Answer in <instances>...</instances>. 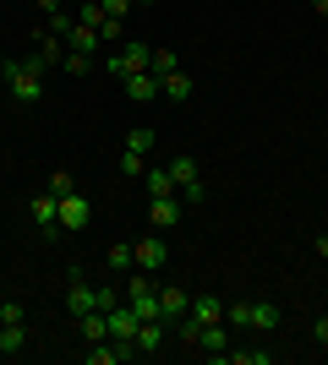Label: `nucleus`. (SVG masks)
Listing matches in <instances>:
<instances>
[{
  "instance_id": "a211bd4d",
  "label": "nucleus",
  "mask_w": 328,
  "mask_h": 365,
  "mask_svg": "<svg viewBox=\"0 0 328 365\" xmlns=\"http://www.w3.org/2000/svg\"><path fill=\"white\" fill-rule=\"evenodd\" d=\"M192 317L203 322V327H208V322H224V300H214V294H197V300H192Z\"/></svg>"
},
{
  "instance_id": "0eeeda50",
  "label": "nucleus",
  "mask_w": 328,
  "mask_h": 365,
  "mask_svg": "<svg viewBox=\"0 0 328 365\" xmlns=\"http://www.w3.org/2000/svg\"><path fill=\"white\" fill-rule=\"evenodd\" d=\"M121 88H126L131 104H154L159 98V76L154 71H131V76H121Z\"/></svg>"
},
{
  "instance_id": "473e14b6",
  "label": "nucleus",
  "mask_w": 328,
  "mask_h": 365,
  "mask_svg": "<svg viewBox=\"0 0 328 365\" xmlns=\"http://www.w3.org/2000/svg\"><path fill=\"white\" fill-rule=\"evenodd\" d=\"M317 257H328V229H323V235H317Z\"/></svg>"
},
{
  "instance_id": "c756f323",
  "label": "nucleus",
  "mask_w": 328,
  "mask_h": 365,
  "mask_svg": "<svg viewBox=\"0 0 328 365\" xmlns=\"http://www.w3.org/2000/svg\"><path fill=\"white\" fill-rule=\"evenodd\" d=\"M49 33H61V38L71 33V16H66V6H61V11H49Z\"/></svg>"
},
{
  "instance_id": "393cba45",
  "label": "nucleus",
  "mask_w": 328,
  "mask_h": 365,
  "mask_svg": "<svg viewBox=\"0 0 328 365\" xmlns=\"http://www.w3.org/2000/svg\"><path fill=\"white\" fill-rule=\"evenodd\" d=\"M121 175H148V153H137V148H121Z\"/></svg>"
},
{
  "instance_id": "72a5a7b5",
  "label": "nucleus",
  "mask_w": 328,
  "mask_h": 365,
  "mask_svg": "<svg viewBox=\"0 0 328 365\" xmlns=\"http://www.w3.org/2000/svg\"><path fill=\"white\" fill-rule=\"evenodd\" d=\"M312 11H317V16H323V22H328V0H312Z\"/></svg>"
},
{
  "instance_id": "cd10ccee",
  "label": "nucleus",
  "mask_w": 328,
  "mask_h": 365,
  "mask_svg": "<svg viewBox=\"0 0 328 365\" xmlns=\"http://www.w3.org/2000/svg\"><path fill=\"white\" fill-rule=\"evenodd\" d=\"M99 6H104V16H115V22H126V11H131L137 0H99Z\"/></svg>"
},
{
  "instance_id": "c85d7f7f",
  "label": "nucleus",
  "mask_w": 328,
  "mask_h": 365,
  "mask_svg": "<svg viewBox=\"0 0 328 365\" xmlns=\"http://www.w3.org/2000/svg\"><path fill=\"white\" fill-rule=\"evenodd\" d=\"M44 191H55V197H66V191H71V175H66V169H55V175H49V180H44Z\"/></svg>"
},
{
  "instance_id": "f8f14e48",
  "label": "nucleus",
  "mask_w": 328,
  "mask_h": 365,
  "mask_svg": "<svg viewBox=\"0 0 328 365\" xmlns=\"http://www.w3.org/2000/svg\"><path fill=\"white\" fill-rule=\"evenodd\" d=\"M22 349H28V322H0V354L11 360Z\"/></svg>"
},
{
  "instance_id": "c9c22d12",
  "label": "nucleus",
  "mask_w": 328,
  "mask_h": 365,
  "mask_svg": "<svg viewBox=\"0 0 328 365\" xmlns=\"http://www.w3.org/2000/svg\"><path fill=\"white\" fill-rule=\"evenodd\" d=\"M137 6H148V0H137Z\"/></svg>"
},
{
  "instance_id": "dca6fc26",
  "label": "nucleus",
  "mask_w": 328,
  "mask_h": 365,
  "mask_svg": "<svg viewBox=\"0 0 328 365\" xmlns=\"http://www.w3.org/2000/svg\"><path fill=\"white\" fill-rule=\"evenodd\" d=\"M82 322V344H104L109 338V317L104 311H88V317H77Z\"/></svg>"
},
{
  "instance_id": "f3484780",
  "label": "nucleus",
  "mask_w": 328,
  "mask_h": 365,
  "mask_svg": "<svg viewBox=\"0 0 328 365\" xmlns=\"http://www.w3.org/2000/svg\"><path fill=\"white\" fill-rule=\"evenodd\" d=\"M170 175H175V191H187V185H197V158H192V153L170 158Z\"/></svg>"
},
{
  "instance_id": "6e6552de",
  "label": "nucleus",
  "mask_w": 328,
  "mask_h": 365,
  "mask_svg": "<svg viewBox=\"0 0 328 365\" xmlns=\"http://www.w3.org/2000/svg\"><path fill=\"white\" fill-rule=\"evenodd\" d=\"M66 305H71V317H88V311H99V289L71 273V284H66Z\"/></svg>"
},
{
  "instance_id": "7ed1b4c3",
  "label": "nucleus",
  "mask_w": 328,
  "mask_h": 365,
  "mask_svg": "<svg viewBox=\"0 0 328 365\" xmlns=\"http://www.w3.org/2000/svg\"><path fill=\"white\" fill-rule=\"evenodd\" d=\"M88 224H94V202L82 191H66L61 197V229H88Z\"/></svg>"
},
{
  "instance_id": "4468645a",
  "label": "nucleus",
  "mask_w": 328,
  "mask_h": 365,
  "mask_svg": "<svg viewBox=\"0 0 328 365\" xmlns=\"http://www.w3.org/2000/svg\"><path fill=\"white\" fill-rule=\"evenodd\" d=\"M104 317H109V338H126V344L137 338V311H131V305H115Z\"/></svg>"
},
{
  "instance_id": "bb28decb",
  "label": "nucleus",
  "mask_w": 328,
  "mask_h": 365,
  "mask_svg": "<svg viewBox=\"0 0 328 365\" xmlns=\"http://www.w3.org/2000/svg\"><path fill=\"white\" fill-rule=\"evenodd\" d=\"M66 71H71V76H88V71H94V61H88V55H82V49H71V55H66Z\"/></svg>"
},
{
  "instance_id": "b1692460",
  "label": "nucleus",
  "mask_w": 328,
  "mask_h": 365,
  "mask_svg": "<svg viewBox=\"0 0 328 365\" xmlns=\"http://www.w3.org/2000/svg\"><path fill=\"white\" fill-rule=\"evenodd\" d=\"M148 71H154L159 82H164L170 71H181V61H175V49H154V61H148Z\"/></svg>"
},
{
  "instance_id": "f03ea898",
  "label": "nucleus",
  "mask_w": 328,
  "mask_h": 365,
  "mask_svg": "<svg viewBox=\"0 0 328 365\" xmlns=\"http://www.w3.org/2000/svg\"><path fill=\"white\" fill-rule=\"evenodd\" d=\"M33 224L44 229V240H55V229H61V197L55 191H33Z\"/></svg>"
},
{
  "instance_id": "7c9ffc66",
  "label": "nucleus",
  "mask_w": 328,
  "mask_h": 365,
  "mask_svg": "<svg viewBox=\"0 0 328 365\" xmlns=\"http://www.w3.org/2000/svg\"><path fill=\"white\" fill-rule=\"evenodd\" d=\"M99 38H104V44H115V38H121V22H115V16H104V28H99Z\"/></svg>"
},
{
  "instance_id": "9d476101",
  "label": "nucleus",
  "mask_w": 328,
  "mask_h": 365,
  "mask_svg": "<svg viewBox=\"0 0 328 365\" xmlns=\"http://www.w3.org/2000/svg\"><path fill=\"white\" fill-rule=\"evenodd\" d=\"M197 349H203L208 360H219V354L230 349V322H208V327H203V338H197Z\"/></svg>"
},
{
  "instance_id": "20e7f679",
  "label": "nucleus",
  "mask_w": 328,
  "mask_h": 365,
  "mask_svg": "<svg viewBox=\"0 0 328 365\" xmlns=\"http://www.w3.org/2000/svg\"><path fill=\"white\" fill-rule=\"evenodd\" d=\"M131 257H137V273H164L170 251H164V240H159V235H148V240L131 245Z\"/></svg>"
},
{
  "instance_id": "9b49d317",
  "label": "nucleus",
  "mask_w": 328,
  "mask_h": 365,
  "mask_svg": "<svg viewBox=\"0 0 328 365\" xmlns=\"http://www.w3.org/2000/svg\"><path fill=\"white\" fill-rule=\"evenodd\" d=\"M33 44H39V49H33V61H39V66H61V61H66V49H61L66 38H61V33H49V28H44Z\"/></svg>"
},
{
  "instance_id": "a878e982",
  "label": "nucleus",
  "mask_w": 328,
  "mask_h": 365,
  "mask_svg": "<svg viewBox=\"0 0 328 365\" xmlns=\"http://www.w3.org/2000/svg\"><path fill=\"white\" fill-rule=\"evenodd\" d=\"M126 148H137V153H154V131H148V125L126 131Z\"/></svg>"
},
{
  "instance_id": "f704fd0d",
  "label": "nucleus",
  "mask_w": 328,
  "mask_h": 365,
  "mask_svg": "<svg viewBox=\"0 0 328 365\" xmlns=\"http://www.w3.org/2000/svg\"><path fill=\"white\" fill-rule=\"evenodd\" d=\"M0 71H6V61H0Z\"/></svg>"
},
{
  "instance_id": "6ab92c4d",
  "label": "nucleus",
  "mask_w": 328,
  "mask_h": 365,
  "mask_svg": "<svg viewBox=\"0 0 328 365\" xmlns=\"http://www.w3.org/2000/svg\"><path fill=\"white\" fill-rule=\"evenodd\" d=\"M142 185H148V197H175V175H170V169H148Z\"/></svg>"
},
{
  "instance_id": "39448f33",
  "label": "nucleus",
  "mask_w": 328,
  "mask_h": 365,
  "mask_svg": "<svg viewBox=\"0 0 328 365\" xmlns=\"http://www.w3.org/2000/svg\"><path fill=\"white\" fill-rule=\"evenodd\" d=\"M181 213H187V202H181V197H148V224H154V229H175Z\"/></svg>"
},
{
  "instance_id": "2eb2a0df",
  "label": "nucleus",
  "mask_w": 328,
  "mask_h": 365,
  "mask_svg": "<svg viewBox=\"0 0 328 365\" xmlns=\"http://www.w3.org/2000/svg\"><path fill=\"white\" fill-rule=\"evenodd\" d=\"M159 93H164L170 104H187V98H192V76L187 71H170L164 82H159Z\"/></svg>"
},
{
  "instance_id": "aec40b11",
  "label": "nucleus",
  "mask_w": 328,
  "mask_h": 365,
  "mask_svg": "<svg viewBox=\"0 0 328 365\" xmlns=\"http://www.w3.org/2000/svg\"><path fill=\"white\" fill-rule=\"evenodd\" d=\"M219 360H224V365H268V360H274V349H224Z\"/></svg>"
},
{
  "instance_id": "2f4dec72",
  "label": "nucleus",
  "mask_w": 328,
  "mask_h": 365,
  "mask_svg": "<svg viewBox=\"0 0 328 365\" xmlns=\"http://www.w3.org/2000/svg\"><path fill=\"white\" fill-rule=\"evenodd\" d=\"M312 338H317V344L328 349V317H317V322H312Z\"/></svg>"
},
{
  "instance_id": "1a4fd4ad",
  "label": "nucleus",
  "mask_w": 328,
  "mask_h": 365,
  "mask_svg": "<svg viewBox=\"0 0 328 365\" xmlns=\"http://www.w3.org/2000/svg\"><path fill=\"white\" fill-rule=\"evenodd\" d=\"M192 311V294L181 289V284H164V289H159V317L164 322H181Z\"/></svg>"
},
{
  "instance_id": "423d86ee",
  "label": "nucleus",
  "mask_w": 328,
  "mask_h": 365,
  "mask_svg": "<svg viewBox=\"0 0 328 365\" xmlns=\"http://www.w3.org/2000/svg\"><path fill=\"white\" fill-rule=\"evenodd\" d=\"M148 61H154V49H148V44H126L121 55H109V71L131 76V71H148Z\"/></svg>"
},
{
  "instance_id": "5701e85b",
  "label": "nucleus",
  "mask_w": 328,
  "mask_h": 365,
  "mask_svg": "<svg viewBox=\"0 0 328 365\" xmlns=\"http://www.w3.org/2000/svg\"><path fill=\"white\" fill-rule=\"evenodd\" d=\"M77 22H82V28H104V6H99V0H77Z\"/></svg>"
},
{
  "instance_id": "412c9836",
  "label": "nucleus",
  "mask_w": 328,
  "mask_h": 365,
  "mask_svg": "<svg viewBox=\"0 0 328 365\" xmlns=\"http://www.w3.org/2000/svg\"><path fill=\"white\" fill-rule=\"evenodd\" d=\"M66 44H77V49H82V55H94V49H99V44H104V38H99V33H94V28H82V22H71V33H66Z\"/></svg>"
},
{
  "instance_id": "4be33fe9",
  "label": "nucleus",
  "mask_w": 328,
  "mask_h": 365,
  "mask_svg": "<svg viewBox=\"0 0 328 365\" xmlns=\"http://www.w3.org/2000/svg\"><path fill=\"white\" fill-rule=\"evenodd\" d=\"M104 262L115 267V273H131V267H137V257H131V245H126V240H115V245H109V251H104Z\"/></svg>"
},
{
  "instance_id": "ddd939ff",
  "label": "nucleus",
  "mask_w": 328,
  "mask_h": 365,
  "mask_svg": "<svg viewBox=\"0 0 328 365\" xmlns=\"http://www.w3.org/2000/svg\"><path fill=\"white\" fill-rule=\"evenodd\" d=\"M137 354H159V344H164V317H154V322H137Z\"/></svg>"
},
{
  "instance_id": "f257e3e1",
  "label": "nucleus",
  "mask_w": 328,
  "mask_h": 365,
  "mask_svg": "<svg viewBox=\"0 0 328 365\" xmlns=\"http://www.w3.org/2000/svg\"><path fill=\"white\" fill-rule=\"evenodd\" d=\"M6 82H11L16 104H39L44 98V66L39 61H6Z\"/></svg>"
}]
</instances>
